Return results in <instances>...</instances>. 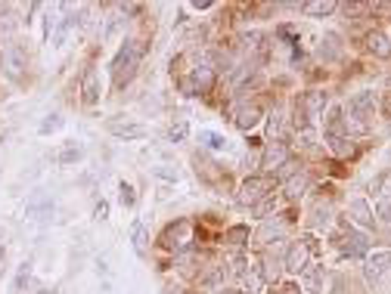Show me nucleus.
Masks as SVG:
<instances>
[{"label":"nucleus","mask_w":391,"mask_h":294,"mask_svg":"<svg viewBox=\"0 0 391 294\" xmlns=\"http://www.w3.org/2000/svg\"><path fill=\"white\" fill-rule=\"evenodd\" d=\"M59 127H63V115H56V112H53V115H47V118L41 121L38 133H41V137H47V133H56Z\"/></svg>","instance_id":"2f4dec72"},{"label":"nucleus","mask_w":391,"mask_h":294,"mask_svg":"<svg viewBox=\"0 0 391 294\" xmlns=\"http://www.w3.org/2000/svg\"><path fill=\"white\" fill-rule=\"evenodd\" d=\"M373 214L382 220V223H391V198H376Z\"/></svg>","instance_id":"f704fd0d"},{"label":"nucleus","mask_w":391,"mask_h":294,"mask_svg":"<svg viewBox=\"0 0 391 294\" xmlns=\"http://www.w3.org/2000/svg\"><path fill=\"white\" fill-rule=\"evenodd\" d=\"M363 44H367V50L373 53V56H379V59H391V37L385 35V31L373 28L367 37H363Z\"/></svg>","instance_id":"2eb2a0df"},{"label":"nucleus","mask_w":391,"mask_h":294,"mask_svg":"<svg viewBox=\"0 0 391 294\" xmlns=\"http://www.w3.org/2000/svg\"><path fill=\"white\" fill-rule=\"evenodd\" d=\"M270 189H274V177H267V173H251V177L242 180L236 202H240V205H251V208H255L264 196H270Z\"/></svg>","instance_id":"20e7f679"},{"label":"nucleus","mask_w":391,"mask_h":294,"mask_svg":"<svg viewBox=\"0 0 391 294\" xmlns=\"http://www.w3.org/2000/svg\"><path fill=\"white\" fill-rule=\"evenodd\" d=\"M329 208H317V226H329Z\"/></svg>","instance_id":"58836bf2"},{"label":"nucleus","mask_w":391,"mask_h":294,"mask_svg":"<svg viewBox=\"0 0 391 294\" xmlns=\"http://www.w3.org/2000/svg\"><path fill=\"white\" fill-rule=\"evenodd\" d=\"M106 130H109L112 137L124 139V143L147 137V127H143L140 121H131L128 115H115V118H109V121H106Z\"/></svg>","instance_id":"0eeeda50"},{"label":"nucleus","mask_w":391,"mask_h":294,"mask_svg":"<svg viewBox=\"0 0 391 294\" xmlns=\"http://www.w3.org/2000/svg\"><path fill=\"white\" fill-rule=\"evenodd\" d=\"M215 294H242L240 288H221V291H215Z\"/></svg>","instance_id":"a19ab883"},{"label":"nucleus","mask_w":391,"mask_h":294,"mask_svg":"<svg viewBox=\"0 0 391 294\" xmlns=\"http://www.w3.org/2000/svg\"><path fill=\"white\" fill-rule=\"evenodd\" d=\"M286 232H289V217L286 214H280V217H274V220H264L261 232H258V242H264V245L280 242Z\"/></svg>","instance_id":"f8f14e48"},{"label":"nucleus","mask_w":391,"mask_h":294,"mask_svg":"<svg viewBox=\"0 0 391 294\" xmlns=\"http://www.w3.org/2000/svg\"><path fill=\"white\" fill-rule=\"evenodd\" d=\"M376 109H379V99H376L373 90H360L348 99V118H344V130L351 133H367L369 121H373Z\"/></svg>","instance_id":"f03ea898"},{"label":"nucleus","mask_w":391,"mask_h":294,"mask_svg":"<svg viewBox=\"0 0 391 294\" xmlns=\"http://www.w3.org/2000/svg\"><path fill=\"white\" fill-rule=\"evenodd\" d=\"M94 217H97V220H106V217H109V202H103V198H99V202L94 205Z\"/></svg>","instance_id":"4c0bfd02"},{"label":"nucleus","mask_w":391,"mask_h":294,"mask_svg":"<svg viewBox=\"0 0 391 294\" xmlns=\"http://www.w3.org/2000/svg\"><path fill=\"white\" fill-rule=\"evenodd\" d=\"M143 56H147V41H140V37H128V41L122 44L118 56L112 59V65H109L115 90H122V87H128L131 81H134V75H137V69H140Z\"/></svg>","instance_id":"f257e3e1"},{"label":"nucleus","mask_w":391,"mask_h":294,"mask_svg":"<svg viewBox=\"0 0 391 294\" xmlns=\"http://www.w3.org/2000/svg\"><path fill=\"white\" fill-rule=\"evenodd\" d=\"M339 248L348 254V257H360V254H367V236H363V232H354L351 226H344V232L339 236Z\"/></svg>","instance_id":"ddd939ff"},{"label":"nucleus","mask_w":391,"mask_h":294,"mask_svg":"<svg viewBox=\"0 0 391 294\" xmlns=\"http://www.w3.org/2000/svg\"><path fill=\"white\" fill-rule=\"evenodd\" d=\"M280 294H301V288H298L295 282H289V285H283V291Z\"/></svg>","instance_id":"ea45409f"},{"label":"nucleus","mask_w":391,"mask_h":294,"mask_svg":"<svg viewBox=\"0 0 391 294\" xmlns=\"http://www.w3.org/2000/svg\"><path fill=\"white\" fill-rule=\"evenodd\" d=\"M215 65L202 62L193 69V75H190V84H193V93H208L211 87H215Z\"/></svg>","instance_id":"4468645a"},{"label":"nucleus","mask_w":391,"mask_h":294,"mask_svg":"<svg viewBox=\"0 0 391 294\" xmlns=\"http://www.w3.org/2000/svg\"><path fill=\"white\" fill-rule=\"evenodd\" d=\"M162 294H183V288H165Z\"/></svg>","instance_id":"79ce46f5"},{"label":"nucleus","mask_w":391,"mask_h":294,"mask_svg":"<svg viewBox=\"0 0 391 294\" xmlns=\"http://www.w3.org/2000/svg\"><path fill=\"white\" fill-rule=\"evenodd\" d=\"M388 270H391V251H373L363 260V273H367L369 282H379Z\"/></svg>","instance_id":"9d476101"},{"label":"nucleus","mask_w":391,"mask_h":294,"mask_svg":"<svg viewBox=\"0 0 391 294\" xmlns=\"http://www.w3.org/2000/svg\"><path fill=\"white\" fill-rule=\"evenodd\" d=\"M25 65H28V59H25V50L19 44H6L0 50V69H3V75L10 81H22Z\"/></svg>","instance_id":"423d86ee"},{"label":"nucleus","mask_w":391,"mask_h":294,"mask_svg":"<svg viewBox=\"0 0 391 294\" xmlns=\"http://www.w3.org/2000/svg\"><path fill=\"white\" fill-rule=\"evenodd\" d=\"M298 171H301V162H298V158L292 155V158H289V162L286 164H283V168L280 171H276L274 173V180H289V177H295V173Z\"/></svg>","instance_id":"72a5a7b5"},{"label":"nucleus","mask_w":391,"mask_h":294,"mask_svg":"<svg viewBox=\"0 0 391 294\" xmlns=\"http://www.w3.org/2000/svg\"><path fill=\"white\" fill-rule=\"evenodd\" d=\"M53 198L50 196H31L28 198V205H25V217H31V220H47L50 214H53Z\"/></svg>","instance_id":"dca6fc26"},{"label":"nucleus","mask_w":391,"mask_h":294,"mask_svg":"<svg viewBox=\"0 0 391 294\" xmlns=\"http://www.w3.org/2000/svg\"><path fill=\"white\" fill-rule=\"evenodd\" d=\"M99 75H97V69H88V75H84V81H81V103L84 105H97L99 103Z\"/></svg>","instance_id":"f3484780"},{"label":"nucleus","mask_w":391,"mask_h":294,"mask_svg":"<svg viewBox=\"0 0 391 294\" xmlns=\"http://www.w3.org/2000/svg\"><path fill=\"white\" fill-rule=\"evenodd\" d=\"M326 143H329V152L339 158H348L354 152V139L351 137H326Z\"/></svg>","instance_id":"b1692460"},{"label":"nucleus","mask_w":391,"mask_h":294,"mask_svg":"<svg viewBox=\"0 0 391 294\" xmlns=\"http://www.w3.org/2000/svg\"><path fill=\"white\" fill-rule=\"evenodd\" d=\"M335 10H339V3H333V0H310V3L301 6L304 16H329Z\"/></svg>","instance_id":"5701e85b"},{"label":"nucleus","mask_w":391,"mask_h":294,"mask_svg":"<svg viewBox=\"0 0 391 294\" xmlns=\"http://www.w3.org/2000/svg\"><path fill=\"white\" fill-rule=\"evenodd\" d=\"M348 217L354 220L357 226H363V230H373V226H376L373 205H369L367 198H351V202H348Z\"/></svg>","instance_id":"9b49d317"},{"label":"nucleus","mask_w":391,"mask_h":294,"mask_svg":"<svg viewBox=\"0 0 391 294\" xmlns=\"http://www.w3.org/2000/svg\"><path fill=\"white\" fill-rule=\"evenodd\" d=\"M190 137V124L187 121H177L168 127V143H183Z\"/></svg>","instance_id":"c85d7f7f"},{"label":"nucleus","mask_w":391,"mask_h":294,"mask_svg":"<svg viewBox=\"0 0 391 294\" xmlns=\"http://www.w3.org/2000/svg\"><path fill=\"white\" fill-rule=\"evenodd\" d=\"M199 143H202L205 149H211V152H224V149H227V139H224L221 133H211V130H199Z\"/></svg>","instance_id":"393cba45"},{"label":"nucleus","mask_w":391,"mask_h":294,"mask_svg":"<svg viewBox=\"0 0 391 294\" xmlns=\"http://www.w3.org/2000/svg\"><path fill=\"white\" fill-rule=\"evenodd\" d=\"M122 25H124V19L122 16H112L109 19V25H106V31H103V41H112V37L122 31Z\"/></svg>","instance_id":"e433bc0d"},{"label":"nucleus","mask_w":391,"mask_h":294,"mask_svg":"<svg viewBox=\"0 0 391 294\" xmlns=\"http://www.w3.org/2000/svg\"><path fill=\"white\" fill-rule=\"evenodd\" d=\"M118 202H122V208H134V205H137L134 186H131V183H122V186H118Z\"/></svg>","instance_id":"473e14b6"},{"label":"nucleus","mask_w":391,"mask_h":294,"mask_svg":"<svg viewBox=\"0 0 391 294\" xmlns=\"http://www.w3.org/2000/svg\"><path fill=\"white\" fill-rule=\"evenodd\" d=\"M131 242H134L137 254H147V226H143V220H134V226H131Z\"/></svg>","instance_id":"bb28decb"},{"label":"nucleus","mask_w":391,"mask_h":294,"mask_svg":"<svg viewBox=\"0 0 391 294\" xmlns=\"http://www.w3.org/2000/svg\"><path fill=\"white\" fill-rule=\"evenodd\" d=\"M193 242H196V223L190 217H181V220H174V223H168L162 239H158V245H162L165 251H174V254L193 251Z\"/></svg>","instance_id":"7ed1b4c3"},{"label":"nucleus","mask_w":391,"mask_h":294,"mask_svg":"<svg viewBox=\"0 0 391 294\" xmlns=\"http://www.w3.org/2000/svg\"><path fill=\"white\" fill-rule=\"evenodd\" d=\"M289 158H292V155H289L286 143H267V149H264V155H261V168H264L267 177H274V173L280 171Z\"/></svg>","instance_id":"1a4fd4ad"},{"label":"nucleus","mask_w":391,"mask_h":294,"mask_svg":"<svg viewBox=\"0 0 391 294\" xmlns=\"http://www.w3.org/2000/svg\"><path fill=\"white\" fill-rule=\"evenodd\" d=\"M342 56V44H339V35H326L320 41V59L323 62H335Z\"/></svg>","instance_id":"4be33fe9"},{"label":"nucleus","mask_w":391,"mask_h":294,"mask_svg":"<svg viewBox=\"0 0 391 294\" xmlns=\"http://www.w3.org/2000/svg\"><path fill=\"white\" fill-rule=\"evenodd\" d=\"M308 186H310V177H308L304 171H298L295 177H289V180H286V198H289V202L301 198L304 192H308Z\"/></svg>","instance_id":"6ab92c4d"},{"label":"nucleus","mask_w":391,"mask_h":294,"mask_svg":"<svg viewBox=\"0 0 391 294\" xmlns=\"http://www.w3.org/2000/svg\"><path fill=\"white\" fill-rule=\"evenodd\" d=\"M270 211H276V198H274V192H270V196H264L261 202H258L255 208H251V214H255V217H261V220L267 217Z\"/></svg>","instance_id":"7c9ffc66"},{"label":"nucleus","mask_w":391,"mask_h":294,"mask_svg":"<svg viewBox=\"0 0 391 294\" xmlns=\"http://www.w3.org/2000/svg\"><path fill=\"white\" fill-rule=\"evenodd\" d=\"M295 103L301 105V112H304V118H308V124H317V121L323 118V109H326L329 96H326V90H308V93H301Z\"/></svg>","instance_id":"6e6552de"},{"label":"nucleus","mask_w":391,"mask_h":294,"mask_svg":"<svg viewBox=\"0 0 391 294\" xmlns=\"http://www.w3.org/2000/svg\"><path fill=\"white\" fill-rule=\"evenodd\" d=\"M258 121H261V109H258L255 103H251V105H242V109L236 112V127H240V130H251V127H255Z\"/></svg>","instance_id":"aec40b11"},{"label":"nucleus","mask_w":391,"mask_h":294,"mask_svg":"<svg viewBox=\"0 0 391 294\" xmlns=\"http://www.w3.org/2000/svg\"><path fill=\"white\" fill-rule=\"evenodd\" d=\"M227 242L245 245V242H249V230H245V226H230V230H227Z\"/></svg>","instance_id":"c9c22d12"},{"label":"nucleus","mask_w":391,"mask_h":294,"mask_svg":"<svg viewBox=\"0 0 391 294\" xmlns=\"http://www.w3.org/2000/svg\"><path fill=\"white\" fill-rule=\"evenodd\" d=\"M81 158H84V146L75 143V139H69V143L56 152V164H59V168H72V164H78Z\"/></svg>","instance_id":"a211bd4d"},{"label":"nucleus","mask_w":391,"mask_h":294,"mask_svg":"<svg viewBox=\"0 0 391 294\" xmlns=\"http://www.w3.org/2000/svg\"><path fill=\"white\" fill-rule=\"evenodd\" d=\"M317 251V242L314 239H301V242H292L289 245V251H286V257H283V270H289V273H298L301 276L304 270H308V260H310V254Z\"/></svg>","instance_id":"39448f33"},{"label":"nucleus","mask_w":391,"mask_h":294,"mask_svg":"<svg viewBox=\"0 0 391 294\" xmlns=\"http://www.w3.org/2000/svg\"><path fill=\"white\" fill-rule=\"evenodd\" d=\"M38 294H59V291H50V288H41V291H38Z\"/></svg>","instance_id":"37998d69"},{"label":"nucleus","mask_w":391,"mask_h":294,"mask_svg":"<svg viewBox=\"0 0 391 294\" xmlns=\"http://www.w3.org/2000/svg\"><path fill=\"white\" fill-rule=\"evenodd\" d=\"M369 192H373L376 198H391V171L379 173V177L369 183Z\"/></svg>","instance_id":"a878e982"},{"label":"nucleus","mask_w":391,"mask_h":294,"mask_svg":"<svg viewBox=\"0 0 391 294\" xmlns=\"http://www.w3.org/2000/svg\"><path fill=\"white\" fill-rule=\"evenodd\" d=\"M224 276H227V270H224V266H215V270H211L208 276L202 279V285H205V288H215V291H221V282H224Z\"/></svg>","instance_id":"c756f323"},{"label":"nucleus","mask_w":391,"mask_h":294,"mask_svg":"<svg viewBox=\"0 0 391 294\" xmlns=\"http://www.w3.org/2000/svg\"><path fill=\"white\" fill-rule=\"evenodd\" d=\"M31 282V263H22L16 273V279H13V291L10 294H22V288Z\"/></svg>","instance_id":"cd10ccee"},{"label":"nucleus","mask_w":391,"mask_h":294,"mask_svg":"<svg viewBox=\"0 0 391 294\" xmlns=\"http://www.w3.org/2000/svg\"><path fill=\"white\" fill-rule=\"evenodd\" d=\"M261 263H264V266H261V279H264V282H274V279L280 276V270H283V260L276 257L274 251H264Z\"/></svg>","instance_id":"412c9836"}]
</instances>
